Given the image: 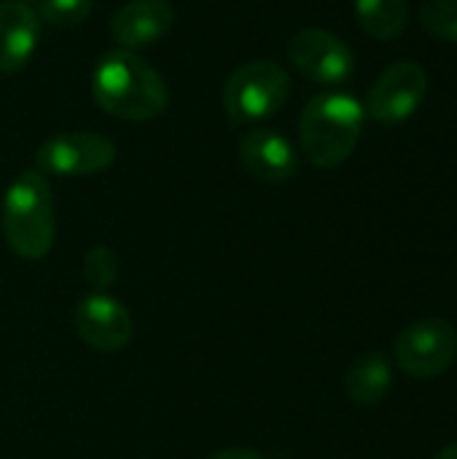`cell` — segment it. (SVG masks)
Returning <instances> with one entry per match:
<instances>
[{
  "label": "cell",
  "instance_id": "cell-1",
  "mask_svg": "<svg viewBox=\"0 0 457 459\" xmlns=\"http://www.w3.org/2000/svg\"><path fill=\"white\" fill-rule=\"evenodd\" d=\"M94 102L124 121H151L170 105V89L159 70H154L135 51H108L92 73Z\"/></svg>",
  "mask_w": 457,
  "mask_h": 459
},
{
  "label": "cell",
  "instance_id": "cell-2",
  "mask_svg": "<svg viewBox=\"0 0 457 459\" xmlns=\"http://www.w3.org/2000/svg\"><path fill=\"white\" fill-rule=\"evenodd\" d=\"M3 237L13 255L24 261H40L54 247V196L46 175L40 169H22L0 207Z\"/></svg>",
  "mask_w": 457,
  "mask_h": 459
},
{
  "label": "cell",
  "instance_id": "cell-3",
  "mask_svg": "<svg viewBox=\"0 0 457 459\" xmlns=\"http://www.w3.org/2000/svg\"><path fill=\"white\" fill-rule=\"evenodd\" d=\"M366 110L345 91H326L312 97L299 118V143L304 156L321 167L331 169L347 161L361 140Z\"/></svg>",
  "mask_w": 457,
  "mask_h": 459
},
{
  "label": "cell",
  "instance_id": "cell-4",
  "mask_svg": "<svg viewBox=\"0 0 457 459\" xmlns=\"http://www.w3.org/2000/svg\"><path fill=\"white\" fill-rule=\"evenodd\" d=\"M291 91V78L272 59H253L237 67L224 86V110L234 126H250L275 116Z\"/></svg>",
  "mask_w": 457,
  "mask_h": 459
},
{
  "label": "cell",
  "instance_id": "cell-5",
  "mask_svg": "<svg viewBox=\"0 0 457 459\" xmlns=\"http://www.w3.org/2000/svg\"><path fill=\"white\" fill-rule=\"evenodd\" d=\"M396 363L415 379L442 377L457 358V331L444 317H426L407 325L393 344Z\"/></svg>",
  "mask_w": 457,
  "mask_h": 459
},
{
  "label": "cell",
  "instance_id": "cell-6",
  "mask_svg": "<svg viewBox=\"0 0 457 459\" xmlns=\"http://www.w3.org/2000/svg\"><path fill=\"white\" fill-rule=\"evenodd\" d=\"M428 91V73L415 59H399L380 73L366 94V116L377 124L396 126L415 116Z\"/></svg>",
  "mask_w": 457,
  "mask_h": 459
},
{
  "label": "cell",
  "instance_id": "cell-7",
  "mask_svg": "<svg viewBox=\"0 0 457 459\" xmlns=\"http://www.w3.org/2000/svg\"><path fill=\"white\" fill-rule=\"evenodd\" d=\"M116 161V145L97 132H62L40 143L35 164L43 175L83 178L108 169Z\"/></svg>",
  "mask_w": 457,
  "mask_h": 459
},
{
  "label": "cell",
  "instance_id": "cell-8",
  "mask_svg": "<svg viewBox=\"0 0 457 459\" xmlns=\"http://www.w3.org/2000/svg\"><path fill=\"white\" fill-rule=\"evenodd\" d=\"M288 59L307 81L321 86L345 83L356 70V56L350 46L321 27L299 30L288 40Z\"/></svg>",
  "mask_w": 457,
  "mask_h": 459
},
{
  "label": "cell",
  "instance_id": "cell-9",
  "mask_svg": "<svg viewBox=\"0 0 457 459\" xmlns=\"http://www.w3.org/2000/svg\"><path fill=\"white\" fill-rule=\"evenodd\" d=\"M73 323L81 342L97 352H121L135 336V320L129 309L108 293H92L81 299Z\"/></svg>",
  "mask_w": 457,
  "mask_h": 459
},
{
  "label": "cell",
  "instance_id": "cell-10",
  "mask_svg": "<svg viewBox=\"0 0 457 459\" xmlns=\"http://www.w3.org/2000/svg\"><path fill=\"white\" fill-rule=\"evenodd\" d=\"M240 164L264 183H286L299 172V153L291 140L269 126L248 129L237 143Z\"/></svg>",
  "mask_w": 457,
  "mask_h": 459
},
{
  "label": "cell",
  "instance_id": "cell-11",
  "mask_svg": "<svg viewBox=\"0 0 457 459\" xmlns=\"http://www.w3.org/2000/svg\"><path fill=\"white\" fill-rule=\"evenodd\" d=\"M175 24V11L167 0H129L124 3L108 30L119 48L135 51L162 40Z\"/></svg>",
  "mask_w": 457,
  "mask_h": 459
},
{
  "label": "cell",
  "instance_id": "cell-12",
  "mask_svg": "<svg viewBox=\"0 0 457 459\" xmlns=\"http://www.w3.org/2000/svg\"><path fill=\"white\" fill-rule=\"evenodd\" d=\"M40 16L22 0L0 3V73H19L35 54Z\"/></svg>",
  "mask_w": 457,
  "mask_h": 459
},
{
  "label": "cell",
  "instance_id": "cell-13",
  "mask_svg": "<svg viewBox=\"0 0 457 459\" xmlns=\"http://www.w3.org/2000/svg\"><path fill=\"white\" fill-rule=\"evenodd\" d=\"M393 385V368L388 358L377 350L364 352L353 360V366L345 374V395L356 406H377L385 401Z\"/></svg>",
  "mask_w": 457,
  "mask_h": 459
},
{
  "label": "cell",
  "instance_id": "cell-14",
  "mask_svg": "<svg viewBox=\"0 0 457 459\" xmlns=\"http://www.w3.org/2000/svg\"><path fill=\"white\" fill-rule=\"evenodd\" d=\"M356 19L374 40H393L409 24L407 0H356Z\"/></svg>",
  "mask_w": 457,
  "mask_h": 459
},
{
  "label": "cell",
  "instance_id": "cell-15",
  "mask_svg": "<svg viewBox=\"0 0 457 459\" xmlns=\"http://www.w3.org/2000/svg\"><path fill=\"white\" fill-rule=\"evenodd\" d=\"M420 24L428 35L457 43V0H426L420 5Z\"/></svg>",
  "mask_w": 457,
  "mask_h": 459
},
{
  "label": "cell",
  "instance_id": "cell-16",
  "mask_svg": "<svg viewBox=\"0 0 457 459\" xmlns=\"http://www.w3.org/2000/svg\"><path fill=\"white\" fill-rule=\"evenodd\" d=\"M83 277L86 282L97 290V293H105V288H110L119 277V258L110 247L105 245H97L86 253L83 258Z\"/></svg>",
  "mask_w": 457,
  "mask_h": 459
},
{
  "label": "cell",
  "instance_id": "cell-17",
  "mask_svg": "<svg viewBox=\"0 0 457 459\" xmlns=\"http://www.w3.org/2000/svg\"><path fill=\"white\" fill-rule=\"evenodd\" d=\"M94 0H40L38 16L51 27H75L89 19Z\"/></svg>",
  "mask_w": 457,
  "mask_h": 459
},
{
  "label": "cell",
  "instance_id": "cell-18",
  "mask_svg": "<svg viewBox=\"0 0 457 459\" xmlns=\"http://www.w3.org/2000/svg\"><path fill=\"white\" fill-rule=\"evenodd\" d=\"M210 459H267L264 455L253 452V449H224L218 455H213Z\"/></svg>",
  "mask_w": 457,
  "mask_h": 459
},
{
  "label": "cell",
  "instance_id": "cell-19",
  "mask_svg": "<svg viewBox=\"0 0 457 459\" xmlns=\"http://www.w3.org/2000/svg\"><path fill=\"white\" fill-rule=\"evenodd\" d=\"M434 459H457V444H450V446H444L439 455Z\"/></svg>",
  "mask_w": 457,
  "mask_h": 459
},
{
  "label": "cell",
  "instance_id": "cell-20",
  "mask_svg": "<svg viewBox=\"0 0 457 459\" xmlns=\"http://www.w3.org/2000/svg\"><path fill=\"white\" fill-rule=\"evenodd\" d=\"M22 3H27V0H22Z\"/></svg>",
  "mask_w": 457,
  "mask_h": 459
}]
</instances>
